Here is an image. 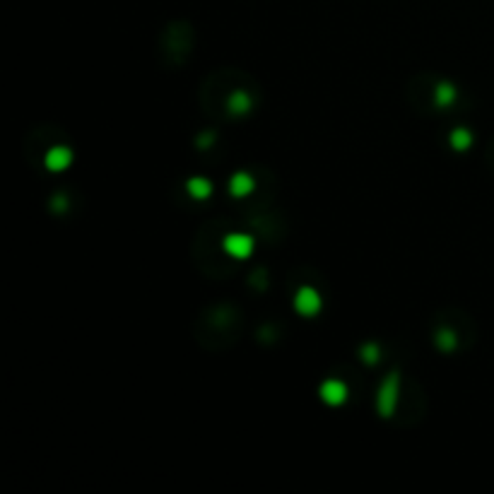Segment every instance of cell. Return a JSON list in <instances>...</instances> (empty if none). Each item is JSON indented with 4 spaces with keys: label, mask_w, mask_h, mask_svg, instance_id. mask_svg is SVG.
<instances>
[{
    "label": "cell",
    "mask_w": 494,
    "mask_h": 494,
    "mask_svg": "<svg viewBox=\"0 0 494 494\" xmlns=\"http://www.w3.org/2000/svg\"><path fill=\"white\" fill-rule=\"evenodd\" d=\"M297 308H299V313H304V316H313V313L318 311V306H321V301H318V297H316V292H313L311 287H304L297 294Z\"/></svg>",
    "instance_id": "obj_1"
},
{
    "label": "cell",
    "mask_w": 494,
    "mask_h": 494,
    "mask_svg": "<svg viewBox=\"0 0 494 494\" xmlns=\"http://www.w3.org/2000/svg\"><path fill=\"white\" fill-rule=\"evenodd\" d=\"M251 190V178L249 176H244V174H239V176H234L232 178V193H249Z\"/></svg>",
    "instance_id": "obj_4"
},
{
    "label": "cell",
    "mask_w": 494,
    "mask_h": 494,
    "mask_svg": "<svg viewBox=\"0 0 494 494\" xmlns=\"http://www.w3.org/2000/svg\"><path fill=\"white\" fill-rule=\"evenodd\" d=\"M468 140H470V138H468V133L458 131V133H456V148H458V150H465V145H468Z\"/></svg>",
    "instance_id": "obj_7"
},
{
    "label": "cell",
    "mask_w": 494,
    "mask_h": 494,
    "mask_svg": "<svg viewBox=\"0 0 494 494\" xmlns=\"http://www.w3.org/2000/svg\"><path fill=\"white\" fill-rule=\"evenodd\" d=\"M68 162H70V155L63 152V150H56V152L48 157V167H51V169H63Z\"/></svg>",
    "instance_id": "obj_5"
},
{
    "label": "cell",
    "mask_w": 494,
    "mask_h": 494,
    "mask_svg": "<svg viewBox=\"0 0 494 494\" xmlns=\"http://www.w3.org/2000/svg\"><path fill=\"white\" fill-rule=\"evenodd\" d=\"M323 396H325V401H330V403H340L342 398H345V389H342L340 384H335V381H330V384L323 386Z\"/></svg>",
    "instance_id": "obj_3"
},
{
    "label": "cell",
    "mask_w": 494,
    "mask_h": 494,
    "mask_svg": "<svg viewBox=\"0 0 494 494\" xmlns=\"http://www.w3.org/2000/svg\"><path fill=\"white\" fill-rule=\"evenodd\" d=\"M190 193H195V195L203 198V195L210 193V186H207L205 181H200V178H195V181H190Z\"/></svg>",
    "instance_id": "obj_6"
},
{
    "label": "cell",
    "mask_w": 494,
    "mask_h": 494,
    "mask_svg": "<svg viewBox=\"0 0 494 494\" xmlns=\"http://www.w3.org/2000/svg\"><path fill=\"white\" fill-rule=\"evenodd\" d=\"M227 251L237 258H246L251 254V239L241 237V234H232V237L227 239Z\"/></svg>",
    "instance_id": "obj_2"
}]
</instances>
